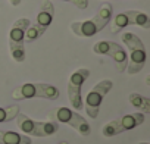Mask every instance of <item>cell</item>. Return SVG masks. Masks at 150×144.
<instances>
[{"instance_id": "obj_15", "label": "cell", "mask_w": 150, "mask_h": 144, "mask_svg": "<svg viewBox=\"0 0 150 144\" xmlns=\"http://www.w3.org/2000/svg\"><path fill=\"white\" fill-rule=\"evenodd\" d=\"M18 113H19L18 104H12V106H8V107H0V124H6V122L13 121Z\"/></svg>"}, {"instance_id": "obj_4", "label": "cell", "mask_w": 150, "mask_h": 144, "mask_svg": "<svg viewBox=\"0 0 150 144\" xmlns=\"http://www.w3.org/2000/svg\"><path fill=\"white\" fill-rule=\"evenodd\" d=\"M31 25L30 19L27 18H21L18 21L13 22L11 31H9V49H11V54L13 57L15 62L22 63L25 60V32L28 30V27Z\"/></svg>"}, {"instance_id": "obj_16", "label": "cell", "mask_w": 150, "mask_h": 144, "mask_svg": "<svg viewBox=\"0 0 150 144\" xmlns=\"http://www.w3.org/2000/svg\"><path fill=\"white\" fill-rule=\"evenodd\" d=\"M110 22H112L110 31H112L113 34H116V32L122 31L125 27H128V19H127V16H125V13H124V12H121V13H118V15L112 16Z\"/></svg>"}, {"instance_id": "obj_2", "label": "cell", "mask_w": 150, "mask_h": 144, "mask_svg": "<svg viewBox=\"0 0 150 144\" xmlns=\"http://www.w3.org/2000/svg\"><path fill=\"white\" fill-rule=\"evenodd\" d=\"M121 38L129 50V60H128V65H127V69H125L127 74L128 75L138 74L146 65V59H147L146 47H144L141 38L138 35L132 34V32H124Z\"/></svg>"}, {"instance_id": "obj_10", "label": "cell", "mask_w": 150, "mask_h": 144, "mask_svg": "<svg viewBox=\"0 0 150 144\" xmlns=\"http://www.w3.org/2000/svg\"><path fill=\"white\" fill-rule=\"evenodd\" d=\"M90 77V71L86 68H80L69 77L68 81V97L75 110L83 109V99H81V88L86 80Z\"/></svg>"}, {"instance_id": "obj_5", "label": "cell", "mask_w": 150, "mask_h": 144, "mask_svg": "<svg viewBox=\"0 0 150 144\" xmlns=\"http://www.w3.org/2000/svg\"><path fill=\"white\" fill-rule=\"evenodd\" d=\"M16 125L22 132L33 137H50L56 134V131L59 129V124L54 121H47V122L34 121L21 112L16 115Z\"/></svg>"}, {"instance_id": "obj_7", "label": "cell", "mask_w": 150, "mask_h": 144, "mask_svg": "<svg viewBox=\"0 0 150 144\" xmlns=\"http://www.w3.org/2000/svg\"><path fill=\"white\" fill-rule=\"evenodd\" d=\"M143 122H144V113H141V112L124 115L118 119H113V121L108 122L102 128V134L105 137H115V135H118L124 131H129V129H134V128L140 126Z\"/></svg>"}, {"instance_id": "obj_13", "label": "cell", "mask_w": 150, "mask_h": 144, "mask_svg": "<svg viewBox=\"0 0 150 144\" xmlns=\"http://www.w3.org/2000/svg\"><path fill=\"white\" fill-rule=\"evenodd\" d=\"M127 19H128V25H138L144 30L150 28V18L140 11H125L124 12Z\"/></svg>"}, {"instance_id": "obj_20", "label": "cell", "mask_w": 150, "mask_h": 144, "mask_svg": "<svg viewBox=\"0 0 150 144\" xmlns=\"http://www.w3.org/2000/svg\"><path fill=\"white\" fill-rule=\"evenodd\" d=\"M59 144H69V143H66V141H60Z\"/></svg>"}, {"instance_id": "obj_19", "label": "cell", "mask_w": 150, "mask_h": 144, "mask_svg": "<svg viewBox=\"0 0 150 144\" xmlns=\"http://www.w3.org/2000/svg\"><path fill=\"white\" fill-rule=\"evenodd\" d=\"M9 2H11L13 6H18V5H21V2H22V0H9Z\"/></svg>"}, {"instance_id": "obj_18", "label": "cell", "mask_w": 150, "mask_h": 144, "mask_svg": "<svg viewBox=\"0 0 150 144\" xmlns=\"http://www.w3.org/2000/svg\"><path fill=\"white\" fill-rule=\"evenodd\" d=\"M62 2H72L78 9H83V11L87 9L88 6V0H62Z\"/></svg>"}, {"instance_id": "obj_9", "label": "cell", "mask_w": 150, "mask_h": 144, "mask_svg": "<svg viewBox=\"0 0 150 144\" xmlns=\"http://www.w3.org/2000/svg\"><path fill=\"white\" fill-rule=\"evenodd\" d=\"M93 52L97 54H106V56L112 57L118 72H124L127 69L128 56H127V52L122 49V46H119L118 43H115V41H97L93 46Z\"/></svg>"}, {"instance_id": "obj_14", "label": "cell", "mask_w": 150, "mask_h": 144, "mask_svg": "<svg viewBox=\"0 0 150 144\" xmlns=\"http://www.w3.org/2000/svg\"><path fill=\"white\" fill-rule=\"evenodd\" d=\"M128 100L135 109L141 110V113H150V99H147L138 93H131Z\"/></svg>"}, {"instance_id": "obj_3", "label": "cell", "mask_w": 150, "mask_h": 144, "mask_svg": "<svg viewBox=\"0 0 150 144\" xmlns=\"http://www.w3.org/2000/svg\"><path fill=\"white\" fill-rule=\"evenodd\" d=\"M57 97H59V90L44 83H27L21 87H16L12 91V99L15 100H25V99L56 100Z\"/></svg>"}, {"instance_id": "obj_12", "label": "cell", "mask_w": 150, "mask_h": 144, "mask_svg": "<svg viewBox=\"0 0 150 144\" xmlns=\"http://www.w3.org/2000/svg\"><path fill=\"white\" fill-rule=\"evenodd\" d=\"M0 144H31V138L15 131H2L0 129Z\"/></svg>"}, {"instance_id": "obj_1", "label": "cell", "mask_w": 150, "mask_h": 144, "mask_svg": "<svg viewBox=\"0 0 150 144\" xmlns=\"http://www.w3.org/2000/svg\"><path fill=\"white\" fill-rule=\"evenodd\" d=\"M113 16V8L110 3H105L99 8L97 13L91 19L86 21H77L71 24V30L78 37H93L97 32H100L112 19Z\"/></svg>"}, {"instance_id": "obj_6", "label": "cell", "mask_w": 150, "mask_h": 144, "mask_svg": "<svg viewBox=\"0 0 150 144\" xmlns=\"http://www.w3.org/2000/svg\"><path fill=\"white\" fill-rule=\"evenodd\" d=\"M50 121L54 122H60V124H66L69 126H72L75 131H78V134H81L83 137L90 135L91 132V126L90 124L86 121V118H83L80 113L74 112L68 107H57L54 110L50 112Z\"/></svg>"}, {"instance_id": "obj_8", "label": "cell", "mask_w": 150, "mask_h": 144, "mask_svg": "<svg viewBox=\"0 0 150 144\" xmlns=\"http://www.w3.org/2000/svg\"><path fill=\"white\" fill-rule=\"evenodd\" d=\"M113 87V83L110 80H103L100 83H97L93 90L87 94L86 97V112L91 119H96L99 116V110L100 106L103 103V99L106 97V94L110 91V88Z\"/></svg>"}, {"instance_id": "obj_21", "label": "cell", "mask_w": 150, "mask_h": 144, "mask_svg": "<svg viewBox=\"0 0 150 144\" xmlns=\"http://www.w3.org/2000/svg\"><path fill=\"white\" fill-rule=\"evenodd\" d=\"M138 144H150V143H138Z\"/></svg>"}, {"instance_id": "obj_11", "label": "cell", "mask_w": 150, "mask_h": 144, "mask_svg": "<svg viewBox=\"0 0 150 144\" xmlns=\"http://www.w3.org/2000/svg\"><path fill=\"white\" fill-rule=\"evenodd\" d=\"M53 18H54V6L52 3V0H44L41 3V8H40V12L37 15V19H35V24L38 27H43V28H49L50 24L53 22Z\"/></svg>"}, {"instance_id": "obj_17", "label": "cell", "mask_w": 150, "mask_h": 144, "mask_svg": "<svg viewBox=\"0 0 150 144\" xmlns=\"http://www.w3.org/2000/svg\"><path fill=\"white\" fill-rule=\"evenodd\" d=\"M46 31H47L46 28L38 27L37 24H33V25L28 27V30H27V32H25V41H27V43H33V41L38 40Z\"/></svg>"}]
</instances>
